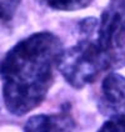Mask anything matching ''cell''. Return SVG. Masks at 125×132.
Listing matches in <instances>:
<instances>
[{
  "mask_svg": "<svg viewBox=\"0 0 125 132\" xmlns=\"http://www.w3.org/2000/svg\"><path fill=\"white\" fill-rule=\"evenodd\" d=\"M63 51L56 35L40 31L23 39L5 54L0 61V79L10 113L23 116L44 101Z\"/></svg>",
  "mask_w": 125,
  "mask_h": 132,
  "instance_id": "1",
  "label": "cell"
},
{
  "mask_svg": "<svg viewBox=\"0 0 125 132\" xmlns=\"http://www.w3.org/2000/svg\"><path fill=\"white\" fill-rule=\"evenodd\" d=\"M24 132H75V121L66 111L52 115H35L26 121Z\"/></svg>",
  "mask_w": 125,
  "mask_h": 132,
  "instance_id": "5",
  "label": "cell"
},
{
  "mask_svg": "<svg viewBox=\"0 0 125 132\" xmlns=\"http://www.w3.org/2000/svg\"><path fill=\"white\" fill-rule=\"evenodd\" d=\"M95 41L114 67L125 65V0H113L101 14Z\"/></svg>",
  "mask_w": 125,
  "mask_h": 132,
  "instance_id": "3",
  "label": "cell"
},
{
  "mask_svg": "<svg viewBox=\"0 0 125 132\" xmlns=\"http://www.w3.org/2000/svg\"><path fill=\"white\" fill-rule=\"evenodd\" d=\"M96 28L95 19H85L80 26L79 43L64 50L59 59L58 70L68 84L75 88H83L95 81L101 72L114 69L110 59L93 39Z\"/></svg>",
  "mask_w": 125,
  "mask_h": 132,
  "instance_id": "2",
  "label": "cell"
},
{
  "mask_svg": "<svg viewBox=\"0 0 125 132\" xmlns=\"http://www.w3.org/2000/svg\"><path fill=\"white\" fill-rule=\"evenodd\" d=\"M98 132H125V116L111 117L99 128Z\"/></svg>",
  "mask_w": 125,
  "mask_h": 132,
  "instance_id": "8",
  "label": "cell"
},
{
  "mask_svg": "<svg viewBox=\"0 0 125 132\" xmlns=\"http://www.w3.org/2000/svg\"><path fill=\"white\" fill-rule=\"evenodd\" d=\"M43 5L53 10L60 11H74L80 10L91 4L93 0H39Z\"/></svg>",
  "mask_w": 125,
  "mask_h": 132,
  "instance_id": "6",
  "label": "cell"
},
{
  "mask_svg": "<svg viewBox=\"0 0 125 132\" xmlns=\"http://www.w3.org/2000/svg\"><path fill=\"white\" fill-rule=\"evenodd\" d=\"M21 0H0V20L9 21L13 19Z\"/></svg>",
  "mask_w": 125,
  "mask_h": 132,
  "instance_id": "7",
  "label": "cell"
},
{
  "mask_svg": "<svg viewBox=\"0 0 125 132\" xmlns=\"http://www.w3.org/2000/svg\"><path fill=\"white\" fill-rule=\"evenodd\" d=\"M98 109L106 117L125 116V76L110 72L104 77Z\"/></svg>",
  "mask_w": 125,
  "mask_h": 132,
  "instance_id": "4",
  "label": "cell"
}]
</instances>
